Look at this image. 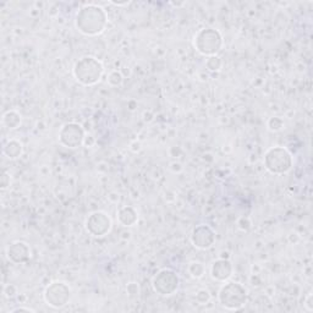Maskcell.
<instances>
[{"label": "cell", "mask_w": 313, "mask_h": 313, "mask_svg": "<svg viewBox=\"0 0 313 313\" xmlns=\"http://www.w3.org/2000/svg\"><path fill=\"white\" fill-rule=\"evenodd\" d=\"M76 28L82 35L93 37L101 35L108 25V15L102 7L87 4L77 11L75 18Z\"/></svg>", "instance_id": "cell-1"}, {"label": "cell", "mask_w": 313, "mask_h": 313, "mask_svg": "<svg viewBox=\"0 0 313 313\" xmlns=\"http://www.w3.org/2000/svg\"><path fill=\"white\" fill-rule=\"evenodd\" d=\"M72 73L79 84L84 86H93L103 77L104 65L95 56H82L73 65Z\"/></svg>", "instance_id": "cell-2"}, {"label": "cell", "mask_w": 313, "mask_h": 313, "mask_svg": "<svg viewBox=\"0 0 313 313\" xmlns=\"http://www.w3.org/2000/svg\"><path fill=\"white\" fill-rule=\"evenodd\" d=\"M263 164L270 174L283 175L291 170L292 156L286 148L280 146L270 147L264 153Z\"/></svg>", "instance_id": "cell-3"}, {"label": "cell", "mask_w": 313, "mask_h": 313, "mask_svg": "<svg viewBox=\"0 0 313 313\" xmlns=\"http://www.w3.org/2000/svg\"><path fill=\"white\" fill-rule=\"evenodd\" d=\"M196 50L204 56L217 55L223 47V36L214 28H202L193 38Z\"/></svg>", "instance_id": "cell-4"}, {"label": "cell", "mask_w": 313, "mask_h": 313, "mask_svg": "<svg viewBox=\"0 0 313 313\" xmlns=\"http://www.w3.org/2000/svg\"><path fill=\"white\" fill-rule=\"evenodd\" d=\"M219 303L226 309L236 311L240 309L247 302V290L246 287L239 283H226L221 286L218 294Z\"/></svg>", "instance_id": "cell-5"}, {"label": "cell", "mask_w": 313, "mask_h": 313, "mask_svg": "<svg viewBox=\"0 0 313 313\" xmlns=\"http://www.w3.org/2000/svg\"><path fill=\"white\" fill-rule=\"evenodd\" d=\"M180 278L173 269L164 268L159 270L152 279L153 290L161 296H170L178 291Z\"/></svg>", "instance_id": "cell-6"}, {"label": "cell", "mask_w": 313, "mask_h": 313, "mask_svg": "<svg viewBox=\"0 0 313 313\" xmlns=\"http://www.w3.org/2000/svg\"><path fill=\"white\" fill-rule=\"evenodd\" d=\"M44 301L53 308L66 306L71 297V289L64 281H53L44 290Z\"/></svg>", "instance_id": "cell-7"}, {"label": "cell", "mask_w": 313, "mask_h": 313, "mask_svg": "<svg viewBox=\"0 0 313 313\" xmlns=\"http://www.w3.org/2000/svg\"><path fill=\"white\" fill-rule=\"evenodd\" d=\"M112 225V219L109 215L107 213L101 212V210L91 213L85 223L88 234L95 236V238H103V236L109 234Z\"/></svg>", "instance_id": "cell-8"}, {"label": "cell", "mask_w": 313, "mask_h": 313, "mask_svg": "<svg viewBox=\"0 0 313 313\" xmlns=\"http://www.w3.org/2000/svg\"><path fill=\"white\" fill-rule=\"evenodd\" d=\"M85 142V130L77 122H67L59 131V143L67 148H79Z\"/></svg>", "instance_id": "cell-9"}, {"label": "cell", "mask_w": 313, "mask_h": 313, "mask_svg": "<svg viewBox=\"0 0 313 313\" xmlns=\"http://www.w3.org/2000/svg\"><path fill=\"white\" fill-rule=\"evenodd\" d=\"M191 243L196 249L208 250L215 243V232L206 224H200L192 230Z\"/></svg>", "instance_id": "cell-10"}, {"label": "cell", "mask_w": 313, "mask_h": 313, "mask_svg": "<svg viewBox=\"0 0 313 313\" xmlns=\"http://www.w3.org/2000/svg\"><path fill=\"white\" fill-rule=\"evenodd\" d=\"M7 256L8 260L13 262L14 264L26 263L31 258L30 245L24 243V241H15L8 247Z\"/></svg>", "instance_id": "cell-11"}, {"label": "cell", "mask_w": 313, "mask_h": 313, "mask_svg": "<svg viewBox=\"0 0 313 313\" xmlns=\"http://www.w3.org/2000/svg\"><path fill=\"white\" fill-rule=\"evenodd\" d=\"M232 264L229 260H225V258H219V260L214 261L210 266V277L212 279H214L215 281H220V283H224V281L229 280L232 275Z\"/></svg>", "instance_id": "cell-12"}, {"label": "cell", "mask_w": 313, "mask_h": 313, "mask_svg": "<svg viewBox=\"0 0 313 313\" xmlns=\"http://www.w3.org/2000/svg\"><path fill=\"white\" fill-rule=\"evenodd\" d=\"M118 220L124 226H133L138 220L137 210L131 206L122 207L118 212Z\"/></svg>", "instance_id": "cell-13"}, {"label": "cell", "mask_w": 313, "mask_h": 313, "mask_svg": "<svg viewBox=\"0 0 313 313\" xmlns=\"http://www.w3.org/2000/svg\"><path fill=\"white\" fill-rule=\"evenodd\" d=\"M22 152H24V146L18 139H10L3 148V153L9 159H18L19 156H21Z\"/></svg>", "instance_id": "cell-14"}, {"label": "cell", "mask_w": 313, "mask_h": 313, "mask_svg": "<svg viewBox=\"0 0 313 313\" xmlns=\"http://www.w3.org/2000/svg\"><path fill=\"white\" fill-rule=\"evenodd\" d=\"M3 124L7 129H18L21 124V115L16 110H9L3 115Z\"/></svg>", "instance_id": "cell-15"}, {"label": "cell", "mask_w": 313, "mask_h": 313, "mask_svg": "<svg viewBox=\"0 0 313 313\" xmlns=\"http://www.w3.org/2000/svg\"><path fill=\"white\" fill-rule=\"evenodd\" d=\"M204 270L206 269H204L203 264L197 261L191 262V263L189 264V267H187V272H189V274L191 275L193 279H200L203 277Z\"/></svg>", "instance_id": "cell-16"}, {"label": "cell", "mask_w": 313, "mask_h": 313, "mask_svg": "<svg viewBox=\"0 0 313 313\" xmlns=\"http://www.w3.org/2000/svg\"><path fill=\"white\" fill-rule=\"evenodd\" d=\"M221 65H223V62H221V59L217 55L208 56V58H207V60H206V66L209 71L220 70Z\"/></svg>", "instance_id": "cell-17"}, {"label": "cell", "mask_w": 313, "mask_h": 313, "mask_svg": "<svg viewBox=\"0 0 313 313\" xmlns=\"http://www.w3.org/2000/svg\"><path fill=\"white\" fill-rule=\"evenodd\" d=\"M267 126L270 131H274V132H278L284 127V120L279 116H273L270 118L268 122H267Z\"/></svg>", "instance_id": "cell-18"}, {"label": "cell", "mask_w": 313, "mask_h": 313, "mask_svg": "<svg viewBox=\"0 0 313 313\" xmlns=\"http://www.w3.org/2000/svg\"><path fill=\"white\" fill-rule=\"evenodd\" d=\"M122 81H124V77H122V75L119 72V71H113V72H110L109 76H108V84L113 87L120 86Z\"/></svg>", "instance_id": "cell-19"}, {"label": "cell", "mask_w": 313, "mask_h": 313, "mask_svg": "<svg viewBox=\"0 0 313 313\" xmlns=\"http://www.w3.org/2000/svg\"><path fill=\"white\" fill-rule=\"evenodd\" d=\"M196 301L200 304H206L210 301V294L207 290H200V291L196 294Z\"/></svg>", "instance_id": "cell-20"}, {"label": "cell", "mask_w": 313, "mask_h": 313, "mask_svg": "<svg viewBox=\"0 0 313 313\" xmlns=\"http://www.w3.org/2000/svg\"><path fill=\"white\" fill-rule=\"evenodd\" d=\"M126 292L130 297H137L139 295V286L137 283H129L126 285Z\"/></svg>", "instance_id": "cell-21"}, {"label": "cell", "mask_w": 313, "mask_h": 313, "mask_svg": "<svg viewBox=\"0 0 313 313\" xmlns=\"http://www.w3.org/2000/svg\"><path fill=\"white\" fill-rule=\"evenodd\" d=\"M238 225L241 230H249L251 227V221H250L249 218H240L238 221Z\"/></svg>", "instance_id": "cell-22"}, {"label": "cell", "mask_w": 313, "mask_h": 313, "mask_svg": "<svg viewBox=\"0 0 313 313\" xmlns=\"http://www.w3.org/2000/svg\"><path fill=\"white\" fill-rule=\"evenodd\" d=\"M8 186H10V175L7 172H4L2 178V190L8 189Z\"/></svg>", "instance_id": "cell-23"}, {"label": "cell", "mask_w": 313, "mask_h": 313, "mask_svg": "<svg viewBox=\"0 0 313 313\" xmlns=\"http://www.w3.org/2000/svg\"><path fill=\"white\" fill-rule=\"evenodd\" d=\"M4 294L5 296H8V297H13V296L16 294V287L14 285L4 286Z\"/></svg>", "instance_id": "cell-24"}, {"label": "cell", "mask_w": 313, "mask_h": 313, "mask_svg": "<svg viewBox=\"0 0 313 313\" xmlns=\"http://www.w3.org/2000/svg\"><path fill=\"white\" fill-rule=\"evenodd\" d=\"M304 306L307 307V309H308L309 312L313 311V304H312V294H309L308 296H307L306 298V303H304Z\"/></svg>", "instance_id": "cell-25"}, {"label": "cell", "mask_w": 313, "mask_h": 313, "mask_svg": "<svg viewBox=\"0 0 313 313\" xmlns=\"http://www.w3.org/2000/svg\"><path fill=\"white\" fill-rule=\"evenodd\" d=\"M18 312H36V311L35 309L30 308V307H18V308L11 311V313H18Z\"/></svg>", "instance_id": "cell-26"}, {"label": "cell", "mask_w": 313, "mask_h": 313, "mask_svg": "<svg viewBox=\"0 0 313 313\" xmlns=\"http://www.w3.org/2000/svg\"><path fill=\"white\" fill-rule=\"evenodd\" d=\"M113 5H115V7H124V5H129L130 2H124V3H116V2H110Z\"/></svg>", "instance_id": "cell-27"}]
</instances>
